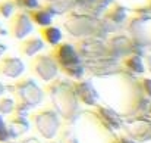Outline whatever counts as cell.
Segmentation results:
<instances>
[{"label": "cell", "instance_id": "cell-3", "mask_svg": "<svg viewBox=\"0 0 151 143\" xmlns=\"http://www.w3.org/2000/svg\"><path fill=\"white\" fill-rule=\"evenodd\" d=\"M34 18H35V21H37L38 24H41V25H46V24L50 22V15L46 13V12H37V13L34 15Z\"/></svg>", "mask_w": 151, "mask_h": 143}, {"label": "cell", "instance_id": "cell-4", "mask_svg": "<svg viewBox=\"0 0 151 143\" xmlns=\"http://www.w3.org/2000/svg\"><path fill=\"white\" fill-rule=\"evenodd\" d=\"M12 9H13L12 3H9V1L0 3V13H3V16H9L10 12H12Z\"/></svg>", "mask_w": 151, "mask_h": 143}, {"label": "cell", "instance_id": "cell-2", "mask_svg": "<svg viewBox=\"0 0 151 143\" xmlns=\"http://www.w3.org/2000/svg\"><path fill=\"white\" fill-rule=\"evenodd\" d=\"M46 39H47V42H50V43H57L59 40H60V31L57 30V28H54V27H49L47 30H46Z\"/></svg>", "mask_w": 151, "mask_h": 143}, {"label": "cell", "instance_id": "cell-5", "mask_svg": "<svg viewBox=\"0 0 151 143\" xmlns=\"http://www.w3.org/2000/svg\"><path fill=\"white\" fill-rule=\"evenodd\" d=\"M3 137H4V130H3V124L0 121V139H3Z\"/></svg>", "mask_w": 151, "mask_h": 143}, {"label": "cell", "instance_id": "cell-1", "mask_svg": "<svg viewBox=\"0 0 151 143\" xmlns=\"http://www.w3.org/2000/svg\"><path fill=\"white\" fill-rule=\"evenodd\" d=\"M60 62L65 63V65L76 62V55L70 46H62L60 47Z\"/></svg>", "mask_w": 151, "mask_h": 143}]
</instances>
